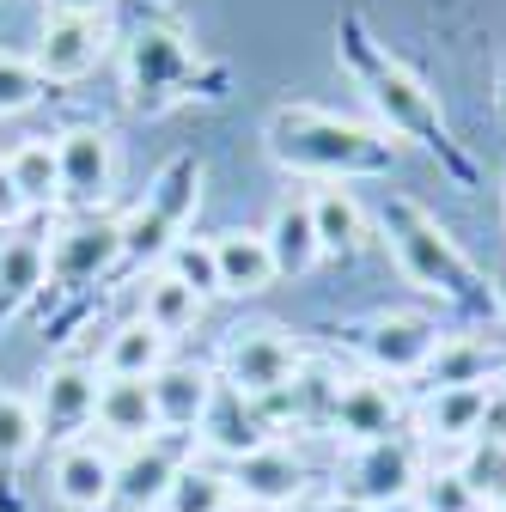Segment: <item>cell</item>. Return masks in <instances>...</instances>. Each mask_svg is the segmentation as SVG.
Instances as JSON below:
<instances>
[{
	"mask_svg": "<svg viewBox=\"0 0 506 512\" xmlns=\"http://www.w3.org/2000/svg\"><path fill=\"white\" fill-rule=\"evenodd\" d=\"M214 263H220V293L226 299H257V293H269L281 281L263 226H226L214 238Z\"/></svg>",
	"mask_w": 506,
	"mask_h": 512,
	"instance_id": "603a6c76",
	"label": "cell"
},
{
	"mask_svg": "<svg viewBox=\"0 0 506 512\" xmlns=\"http://www.w3.org/2000/svg\"><path fill=\"white\" fill-rule=\"evenodd\" d=\"M263 238H269V256H275V269L293 281V275H311L324 263L318 256V226H311V196L305 189H293V196L275 202V214L263 220Z\"/></svg>",
	"mask_w": 506,
	"mask_h": 512,
	"instance_id": "cb8c5ba5",
	"label": "cell"
},
{
	"mask_svg": "<svg viewBox=\"0 0 506 512\" xmlns=\"http://www.w3.org/2000/svg\"><path fill=\"white\" fill-rule=\"evenodd\" d=\"M476 439H488V445H506V378H494V384H488V409H482V427H476Z\"/></svg>",
	"mask_w": 506,
	"mask_h": 512,
	"instance_id": "e575fe53",
	"label": "cell"
},
{
	"mask_svg": "<svg viewBox=\"0 0 506 512\" xmlns=\"http://www.w3.org/2000/svg\"><path fill=\"white\" fill-rule=\"evenodd\" d=\"M196 458V445L189 439H147V445H129V452H116V488H110V512H159L177 470Z\"/></svg>",
	"mask_w": 506,
	"mask_h": 512,
	"instance_id": "5bb4252c",
	"label": "cell"
},
{
	"mask_svg": "<svg viewBox=\"0 0 506 512\" xmlns=\"http://www.w3.org/2000/svg\"><path fill=\"white\" fill-rule=\"evenodd\" d=\"M494 512H506V500H500V506H494Z\"/></svg>",
	"mask_w": 506,
	"mask_h": 512,
	"instance_id": "ee69618b",
	"label": "cell"
},
{
	"mask_svg": "<svg viewBox=\"0 0 506 512\" xmlns=\"http://www.w3.org/2000/svg\"><path fill=\"white\" fill-rule=\"evenodd\" d=\"M494 378H506V354L482 336V330H446L439 336V348H433V360H427V372H421V391H452V384H494Z\"/></svg>",
	"mask_w": 506,
	"mask_h": 512,
	"instance_id": "ffe728a7",
	"label": "cell"
},
{
	"mask_svg": "<svg viewBox=\"0 0 506 512\" xmlns=\"http://www.w3.org/2000/svg\"><path fill=\"white\" fill-rule=\"evenodd\" d=\"M202 183H208V165L196 153H171L153 171L147 196L129 214H116V226H122V269L153 275L171 256V244L189 238V220L202 214Z\"/></svg>",
	"mask_w": 506,
	"mask_h": 512,
	"instance_id": "5b68a950",
	"label": "cell"
},
{
	"mask_svg": "<svg viewBox=\"0 0 506 512\" xmlns=\"http://www.w3.org/2000/svg\"><path fill=\"white\" fill-rule=\"evenodd\" d=\"M232 476V500L250 512H293L311 494V464L293 452V439H269L257 452H244L238 464H226Z\"/></svg>",
	"mask_w": 506,
	"mask_h": 512,
	"instance_id": "4fadbf2b",
	"label": "cell"
},
{
	"mask_svg": "<svg viewBox=\"0 0 506 512\" xmlns=\"http://www.w3.org/2000/svg\"><path fill=\"white\" fill-rule=\"evenodd\" d=\"M177 342H165L147 317H122L116 330H104V348H98V378H153L165 360H171Z\"/></svg>",
	"mask_w": 506,
	"mask_h": 512,
	"instance_id": "484cf974",
	"label": "cell"
},
{
	"mask_svg": "<svg viewBox=\"0 0 506 512\" xmlns=\"http://www.w3.org/2000/svg\"><path fill=\"white\" fill-rule=\"evenodd\" d=\"M226 512H250V506H226Z\"/></svg>",
	"mask_w": 506,
	"mask_h": 512,
	"instance_id": "7bdbcfd3",
	"label": "cell"
},
{
	"mask_svg": "<svg viewBox=\"0 0 506 512\" xmlns=\"http://www.w3.org/2000/svg\"><path fill=\"white\" fill-rule=\"evenodd\" d=\"M159 269H165V275H177L189 293L202 299V305H208V299H226V293H220V263H214V238H177V244H171V256H165Z\"/></svg>",
	"mask_w": 506,
	"mask_h": 512,
	"instance_id": "4dcf8cb0",
	"label": "cell"
},
{
	"mask_svg": "<svg viewBox=\"0 0 506 512\" xmlns=\"http://www.w3.org/2000/svg\"><path fill=\"white\" fill-rule=\"evenodd\" d=\"M403 421H409V397L378 372H342L330 391V409H324V427L342 445L391 439V433H403Z\"/></svg>",
	"mask_w": 506,
	"mask_h": 512,
	"instance_id": "8fae6325",
	"label": "cell"
},
{
	"mask_svg": "<svg viewBox=\"0 0 506 512\" xmlns=\"http://www.w3.org/2000/svg\"><path fill=\"white\" fill-rule=\"evenodd\" d=\"M500 220H506V177H500Z\"/></svg>",
	"mask_w": 506,
	"mask_h": 512,
	"instance_id": "60d3db41",
	"label": "cell"
},
{
	"mask_svg": "<svg viewBox=\"0 0 506 512\" xmlns=\"http://www.w3.org/2000/svg\"><path fill=\"white\" fill-rule=\"evenodd\" d=\"M116 0H49V13H68V19H110Z\"/></svg>",
	"mask_w": 506,
	"mask_h": 512,
	"instance_id": "8d00e7d4",
	"label": "cell"
},
{
	"mask_svg": "<svg viewBox=\"0 0 506 512\" xmlns=\"http://www.w3.org/2000/svg\"><path fill=\"white\" fill-rule=\"evenodd\" d=\"M37 445H43V427H37L31 391H0V470H19Z\"/></svg>",
	"mask_w": 506,
	"mask_h": 512,
	"instance_id": "f546056e",
	"label": "cell"
},
{
	"mask_svg": "<svg viewBox=\"0 0 506 512\" xmlns=\"http://www.w3.org/2000/svg\"><path fill=\"white\" fill-rule=\"evenodd\" d=\"M482 512H488V506H482Z\"/></svg>",
	"mask_w": 506,
	"mask_h": 512,
	"instance_id": "f6af8a7d",
	"label": "cell"
},
{
	"mask_svg": "<svg viewBox=\"0 0 506 512\" xmlns=\"http://www.w3.org/2000/svg\"><path fill=\"white\" fill-rule=\"evenodd\" d=\"M110 55V19H68L49 13L31 49V68L43 74V86H80L86 74H98V61Z\"/></svg>",
	"mask_w": 506,
	"mask_h": 512,
	"instance_id": "9a60e30c",
	"label": "cell"
},
{
	"mask_svg": "<svg viewBox=\"0 0 506 512\" xmlns=\"http://www.w3.org/2000/svg\"><path fill=\"white\" fill-rule=\"evenodd\" d=\"M214 372L232 384L238 397L269 403V397H281V391H293V384H299V372H305V348H299V336L281 330V324H244V330L226 336Z\"/></svg>",
	"mask_w": 506,
	"mask_h": 512,
	"instance_id": "8992f818",
	"label": "cell"
},
{
	"mask_svg": "<svg viewBox=\"0 0 506 512\" xmlns=\"http://www.w3.org/2000/svg\"><path fill=\"white\" fill-rule=\"evenodd\" d=\"M104 445L129 452V445H147L159 439V409H153V384L147 378H104L98 384V421Z\"/></svg>",
	"mask_w": 506,
	"mask_h": 512,
	"instance_id": "44dd1931",
	"label": "cell"
},
{
	"mask_svg": "<svg viewBox=\"0 0 506 512\" xmlns=\"http://www.w3.org/2000/svg\"><path fill=\"white\" fill-rule=\"evenodd\" d=\"M153 409H159V433H171V439H189L196 445V427H202V415H208V403H214V384H220V372L208 366V360H165L153 378Z\"/></svg>",
	"mask_w": 506,
	"mask_h": 512,
	"instance_id": "e0dca14e",
	"label": "cell"
},
{
	"mask_svg": "<svg viewBox=\"0 0 506 512\" xmlns=\"http://www.w3.org/2000/svg\"><path fill=\"white\" fill-rule=\"evenodd\" d=\"M232 74L196 49L177 13H141L122 37V92L141 116H165L183 104H220Z\"/></svg>",
	"mask_w": 506,
	"mask_h": 512,
	"instance_id": "277c9868",
	"label": "cell"
},
{
	"mask_svg": "<svg viewBox=\"0 0 506 512\" xmlns=\"http://www.w3.org/2000/svg\"><path fill=\"white\" fill-rule=\"evenodd\" d=\"M482 409H488V384H452V391H421V403H409V421L433 452H464L482 427Z\"/></svg>",
	"mask_w": 506,
	"mask_h": 512,
	"instance_id": "ac0fdd59",
	"label": "cell"
},
{
	"mask_svg": "<svg viewBox=\"0 0 506 512\" xmlns=\"http://www.w3.org/2000/svg\"><path fill=\"white\" fill-rule=\"evenodd\" d=\"M226 506H238V500H232V476H226L220 464L189 458V464L177 470V482H171V494H165L159 512H226Z\"/></svg>",
	"mask_w": 506,
	"mask_h": 512,
	"instance_id": "f1b7e54d",
	"label": "cell"
},
{
	"mask_svg": "<svg viewBox=\"0 0 506 512\" xmlns=\"http://www.w3.org/2000/svg\"><path fill=\"white\" fill-rule=\"evenodd\" d=\"M458 464V476L470 482V494L494 512L500 500H506V445H488V439H470L464 452L452 458Z\"/></svg>",
	"mask_w": 506,
	"mask_h": 512,
	"instance_id": "d6a6232c",
	"label": "cell"
},
{
	"mask_svg": "<svg viewBox=\"0 0 506 512\" xmlns=\"http://www.w3.org/2000/svg\"><path fill=\"white\" fill-rule=\"evenodd\" d=\"M25 214H31V208H25L19 183H13V171H7V153H0V232H13Z\"/></svg>",
	"mask_w": 506,
	"mask_h": 512,
	"instance_id": "d590c367",
	"label": "cell"
},
{
	"mask_svg": "<svg viewBox=\"0 0 506 512\" xmlns=\"http://www.w3.org/2000/svg\"><path fill=\"white\" fill-rule=\"evenodd\" d=\"M49 98L43 74L31 68V55H13V49H0V116H25Z\"/></svg>",
	"mask_w": 506,
	"mask_h": 512,
	"instance_id": "836d02e7",
	"label": "cell"
},
{
	"mask_svg": "<svg viewBox=\"0 0 506 512\" xmlns=\"http://www.w3.org/2000/svg\"><path fill=\"white\" fill-rule=\"evenodd\" d=\"M500 116H506V68H500Z\"/></svg>",
	"mask_w": 506,
	"mask_h": 512,
	"instance_id": "ab89813d",
	"label": "cell"
},
{
	"mask_svg": "<svg viewBox=\"0 0 506 512\" xmlns=\"http://www.w3.org/2000/svg\"><path fill=\"white\" fill-rule=\"evenodd\" d=\"M7 171L19 183V196L31 214H55L61 208V171H55V141H19L7 153Z\"/></svg>",
	"mask_w": 506,
	"mask_h": 512,
	"instance_id": "83f0119b",
	"label": "cell"
},
{
	"mask_svg": "<svg viewBox=\"0 0 506 512\" xmlns=\"http://www.w3.org/2000/svg\"><path fill=\"white\" fill-rule=\"evenodd\" d=\"M202 311H208V305L189 293L177 275L153 269V275H147V287H141V311H135V317H147V324H153L165 342H177V336H189V330L202 324Z\"/></svg>",
	"mask_w": 506,
	"mask_h": 512,
	"instance_id": "4316f807",
	"label": "cell"
},
{
	"mask_svg": "<svg viewBox=\"0 0 506 512\" xmlns=\"http://www.w3.org/2000/svg\"><path fill=\"white\" fill-rule=\"evenodd\" d=\"M421 470H427V445H421V439H409V433L372 439V445H348L342 494L366 500L372 512H391V506H409V494H415Z\"/></svg>",
	"mask_w": 506,
	"mask_h": 512,
	"instance_id": "ba28073f",
	"label": "cell"
},
{
	"mask_svg": "<svg viewBox=\"0 0 506 512\" xmlns=\"http://www.w3.org/2000/svg\"><path fill=\"white\" fill-rule=\"evenodd\" d=\"M305 512H372V506L354 500V494H342V488H330V494H318V500H305Z\"/></svg>",
	"mask_w": 506,
	"mask_h": 512,
	"instance_id": "74e56055",
	"label": "cell"
},
{
	"mask_svg": "<svg viewBox=\"0 0 506 512\" xmlns=\"http://www.w3.org/2000/svg\"><path fill=\"white\" fill-rule=\"evenodd\" d=\"M494 311H500V324H506V269L494 275Z\"/></svg>",
	"mask_w": 506,
	"mask_h": 512,
	"instance_id": "f35d334b",
	"label": "cell"
},
{
	"mask_svg": "<svg viewBox=\"0 0 506 512\" xmlns=\"http://www.w3.org/2000/svg\"><path fill=\"white\" fill-rule=\"evenodd\" d=\"M122 269V226L110 214H68L49 226V287H92Z\"/></svg>",
	"mask_w": 506,
	"mask_h": 512,
	"instance_id": "7c38bea8",
	"label": "cell"
},
{
	"mask_svg": "<svg viewBox=\"0 0 506 512\" xmlns=\"http://www.w3.org/2000/svg\"><path fill=\"white\" fill-rule=\"evenodd\" d=\"M439 336H446L439 311H378V317H366V324L354 330V348H360L366 372L403 384V378H421L427 372Z\"/></svg>",
	"mask_w": 506,
	"mask_h": 512,
	"instance_id": "9c48e42d",
	"label": "cell"
},
{
	"mask_svg": "<svg viewBox=\"0 0 506 512\" xmlns=\"http://www.w3.org/2000/svg\"><path fill=\"white\" fill-rule=\"evenodd\" d=\"M110 488H116V445H104L92 433L74 445H55L49 494L68 512H110Z\"/></svg>",
	"mask_w": 506,
	"mask_h": 512,
	"instance_id": "2e32d148",
	"label": "cell"
},
{
	"mask_svg": "<svg viewBox=\"0 0 506 512\" xmlns=\"http://www.w3.org/2000/svg\"><path fill=\"white\" fill-rule=\"evenodd\" d=\"M55 171H61V208L55 214H104L116 196V135L98 122H74L55 135Z\"/></svg>",
	"mask_w": 506,
	"mask_h": 512,
	"instance_id": "52a82bcc",
	"label": "cell"
},
{
	"mask_svg": "<svg viewBox=\"0 0 506 512\" xmlns=\"http://www.w3.org/2000/svg\"><path fill=\"white\" fill-rule=\"evenodd\" d=\"M409 506H415V512H482V500L470 494V482L458 476V464H439V458H427V470H421Z\"/></svg>",
	"mask_w": 506,
	"mask_h": 512,
	"instance_id": "1f68e13d",
	"label": "cell"
},
{
	"mask_svg": "<svg viewBox=\"0 0 506 512\" xmlns=\"http://www.w3.org/2000/svg\"><path fill=\"white\" fill-rule=\"evenodd\" d=\"M391 512H415V506H391Z\"/></svg>",
	"mask_w": 506,
	"mask_h": 512,
	"instance_id": "b9f144b4",
	"label": "cell"
},
{
	"mask_svg": "<svg viewBox=\"0 0 506 512\" xmlns=\"http://www.w3.org/2000/svg\"><path fill=\"white\" fill-rule=\"evenodd\" d=\"M275 439V427L263 421V409L250 403V397H238L232 384L220 378L214 384V403H208V415H202V427H196V445L208 458H220V464H238L244 452H257V445H269Z\"/></svg>",
	"mask_w": 506,
	"mask_h": 512,
	"instance_id": "d6986e66",
	"label": "cell"
},
{
	"mask_svg": "<svg viewBox=\"0 0 506 512\" xmlns=\"http://www.w3.org/2000/svg\"><path fill=\"white\" fill-rule=\"evenodd\" d=\"M98 360H80V354H61L43 366L37 391H31V409H37V427L49 445H74L92 433L98 421Z\"/></svg>",
	"mask_w": 506,
	"mask_h": 512,
	"instance_id": "30bf717a",
	"label": "cell"
},
{
	"mask_svg": "<svg viewBox=\"0 0 506 512\" xmlns=\"http://www.w3.org/2000/svg\"><path fill=\"white\" fill-rule=\"evenodd\" d=\"M263 147L287 177H318V183H354V177H391L397 141L378 122L324 110V104H275L263 116Z\"/></svg>",
	"mask_w": 506,
	"mask_h": 512,
	"instance_id": "3957f363",
	"label": "cell"
},
{
	"mask_svg": "<svg viewBox=\"0 0 506 512\" xmlns=\"http://www.w3.org/2000/svg\"><path fill=\"white\" fill-rule=\"evenodd\" d=\"M372 220H378V238H385L397 275H403L421 299H433L439 311H458L470 330L500 324V311H494V281L482 275L476 256H470L446 226H439V214H427L415 196H385Z\"/></svg>",
	"mask_w": 506,
	"mask_h": 512,
	"instance_id": "7a4b0ae2",
	"label": "cell"
},
{
	"mask_svg": "<svg viewBox=\"0 0 506 512\" xmlns=\"http://www.w3.org/2000/svg\"><path fill=\"white\" fill-rule=\"evenodd\" d=\"M49 287V232H7L0 238V330Z\"/></svg>",
	"mask_w": 506,
	"mask_h": 512,
	"instance_id": "7402d4cb",
	"label": "cell"
},
{
	"mask_svg": "<svg viewBox=\"0 0 506 512\" xmlns=\"http://www.w3.org/2000/svg\"><path fill=\"white\" fill-rule=\"evenodd\" d=\"M305 196H311V226H318V256L354 263L366 250V208L354 202V189L324 183V189H305Z\"/></svg>",
	"mask_w": 506,
	"mask_h": 512,
	"instance_id": "d4e9b609",
	"label": "cell"
},
{
	"mask_svg": "<svg viewBox=\"0 0 506 512\" xmlns=\"http://www.w3.org/2000/svg\"><path fill=\"white\" fill-rule=\"evenodd\" d=\"M336 61H342V74L354 80V92L366 98V110L378 116V128H385L391 141H409L427 159H439V171H446L452 189H464V196H470V189H482V171L464 153V141L452 135L439 92L409 68L391 43H378V31L360 13H342L336 19Z\"/></svg>",
	"mask_w": 506,
	"mask_h": 512,
	"instance_id": "6da1fadb",
	"label": "cell"
}]
</instances>
